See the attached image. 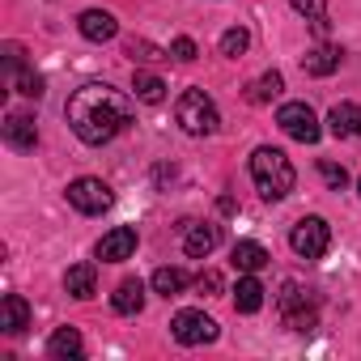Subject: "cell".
I'll return each instance as SVG.
<instances>
[{
    "label": "cell",
    "mask_w": 361,
    "mask_h": 361,
    "mask_svg": "<svg viewBox=\"0 0 361 361\" xmlns=\"http://www.w3.org/2000/svg\"><path fill=\"white\" fill-rule=\"evenodd\" d=\"M234 306H238L243 314H255V310L264 306V285L255 281V272H247V276L238 281V289H234Z\"/></svg>",
    "instance_id": "obj_20"
},
{
    "label": "cell",
    "mask_w": 361,
    "mask_h": 361,
    "mask_svg": "<svg viewBox=\"0 0 361 361\" xmlns=\"http://www.w3.org/2000/svg\"><path fill=\"white\" fill-rule=\"evenodd\" d=\"M336 68H340V47H331V43H319L302 56V73H310V77H331Z\"/></svg>",
    "instance_id": "obj_15"
},
{
    "label": "cell",
    "mask_w": 361,
    "mask_h": 361,
    "mask_svg": "<svg viewBox=\"0 0 361 361\" xmlns=\"http://www.w3.org/2000/svg\"><path fill=\"white\" fill-rule=\"evenodd\" d=\"M5 140L13 145V149H35L39 145V128H35V119L30 115H22V111H13V115H5Z\"/></svg>",
    "instance_id": "obj_12"
},
{
    "label": "cell",
    "mask_w": 361,
    "mask_h": 361,
    "mask_svg": "<svg viewBox=\"0 0 361 361\" xmlns=\"http://www.w3.org/2000/svg\"><path fill=\"white\" fill-rule=\"evenodd\" d=\"M188 285H192V276H188L183 268H157V272H153V289H157L161 298H178Z\"/></svg>",
    "instance_id": "obj_21"
},
{
    "label": "cell",
    "mask_w": 361,
    "mask_h": 361,
    "mask_svg": "<svg viewBox=\"0 0 361 361\" xmlns=\"http://www.w3.org/2000/svg\"><path fill=\"white\" fill-rule=\"evenodd\" d=\"M281 90H285L281 73H264V77H255V81L247 85V102H251V106H264V102H272Z\"/></svg>",
    "instance_id": "obj_22"
},
{
    "label": "cell",
    "mask_w": 361,
    "mask_h": 361,
    "mask_svg": "<svg viewBox=\"0 0 361 361\" xmlns=\"http://www.w3.org/2000/svg\"><path fill=\"white\" fill-rule=\"evenodd\" d=\"M276 123L285 128V136H293V140H302V145H314V140L323 136V128H319V119H314V111H310L306 102H285V106L276 111Z\"/></svg>",
    "instance_id": "obj_7"
},
{
    "label": "cell",
    "mask_w": 361,
    "mask_h": 361,
    "mask_svg": "<svg viewBox=\"0 0 361 361\" xmlns=\"http://www.w3.org/2000/svg\"><path fill=\"white\" fill-rule=\"evenodd\" d=\"M319 174H323V183H327V188H336V192L348 183V170H344V166H336V161H319Z\"/></svg>",
    "instance_id": "obj_26"
},
{
    "label": "cell",
    "mask_w": 361,
    "mask_h": 361,
    "mask_svg": "<svg viewBox=\"0 0 361 361\" xmlns=\"http://www.w3.org/2000/svg\"><path fill=\"white\" fill-rule=\"evenodd\" d=\"M111 306H115V314H140V306H145V285H140V281H119Z\"/></svg>",
    "instance_id": "obj_19"
},
{
    "label": "cell",
    "mask_w": 361,
    "mask_h": 361,
    "mask_svg": "<svg viewBox=\"0 0 361 361\" xmlns=\"http://www.w3.org/2000/svg\"><path fill=\"white\" fill-rule=\"evenodd\" d=\"M230 259H234L238 272H264L272 255H268L259 243H234V255H230Z\"/></svg>",
    "instance_id": "obj_18"
},
{
    "label": "cell",
    "mask_w": 361,
    "mask_h": 361,
    "mask_svg": "<svg viewBox=\"0 0 361 361\" xmlns=\"http://www.w3.org/2000/svg\"><path fill=\"white\" fill-rule=\"evenodd\" d=\"M68 204L77 213H85V217H98V213H106L115 204V196H111V188L102 178H77V183H68Z\"/></svg>",
    "instance_id": "obj_6"
},
{
    "label": "cell",
    "mask_w": 361,
    "mask_h": 361,
    "mask_svg": "<svg viewBox=\"0 0 361 361\" xmlns=\"http://www.w3.org/2000/svg\"><path fill=\"white\" fill-rule=\"evenodd\" d=\"M196 285H200V293H221V276L217 272H200Z\"/></svg>",
    "instance_id": "obj_30"
},
{
    "label": "cell",
    "mask_w": 361,
    "mask_h": 361,
    "mask_svg": "<svg viewBox=\"0 0 361 361\" xmlns=\"http://www.w3.org/2000/svg\"><path fill=\"white\" fill-rule=\"evenodd\" d=\"M289 5H293V9H298L302 18H310V22L327 13V0H289Z\"/></svg>",
    "instance_id": "obj_29"
},
{
    "label": "cell",
    "mask_w": 361,
    "mask_h": 361,
    "mask_svg": "<svg viewBox=\"0 0 361 361\" xmlns=\"http://www.w3.org/2000/svg\"><path fill=\"white\" fill-rule=\"evenodd\" d=\"M47 353H51L56 361H77V357L85 353V344H81V331H77V327H60V331L47 340Z\"/></svg>",
    "instance_id": "obj_17"
},
{
    "label": "cell",
    "mask_w": 361,
    "mask_h": 361,
    "mask_svg": "<svg viewBox=\"0 0 361 361\" xmlns=\"http://www.w3.org/2000/svg\"><path fill=\"white\" fill-rule=\"evenodd\" d=\"M281 319H285V327L289 331H314V323H319V310H314V298L302 289V285H285L281 289Z\"/></svg>",
    "instance_id": "obj_4"
},
{
    "label": "cell",
    "mask_w": 361,
    "mask_h": 361,
    "mask_svg": "<svg viewBox=\"0 0 361 361\" xmlns=\"http://www.w3.org/2000/svg\"><path fill=\"white\" fill-rule=\"evenodd\" d=\"M64 289H68L77 302H90V298L98 293V272H94V264H73V268L64 272Z\"/></svg>",
    "instance_id": "obj_16"
},
{
    "label": "cell",
    "mask_w": 361,
    "mask_h": 361,
    "mask_svg": "<svg viewBox=\"0 0 361 361\" xmlns=\"http://www.w3.org/2000/svg\"><path fill=\"white\" fill-rule=\"evenodd\" d=\"M26 327H30V306H26V298L9 293L5 302H0V331H9V336H22Z\"/></svg>",
    "instance_id": "obj_13"
},
{
    "label": "cell",
    "mask_w": 361,
    "mask_h": 361,
    "mask_svg": "<svg viewBox=\"0 0 361 361\" xmlns=\"http://www.w3.org/2000/svg\"><path fill=\"white\" fill-rule=\"evenodd\" d=\"M170 331H174V340L178 344H213L217 340V323L204 314V310H178L174 314V323H170Z\"/></svg>",
    "instance_id": "obj_8"
},
{
    "label": "cell",
    "mask_w": 361,
    "mask_h": 361,
    "mask_svg": "<svg viewBox=\"0 0 361 361\" xmlns=\"http://www.w3.org/2000/svg\"><path fill=\"white\" fill-rule=\"evenodd\" d=\"M128 56H132V60H140V64L170 60V51H161V47H153V43H145V39H128Z\"/></svg>",
    "instance_id": "obj_25"
},
{
    "label": "cell",
    "mask_w": 361,
    "mask_h": 361,
    "mask_svg": "<svg viewBox=\"0 0 361 361\" xmlns=\"http://www.w3.org/2000/svg\"><path fill=\"white\" fill-rule=\"evenodd\" d=\"M357 192H361V183H357Z\"/></svg>",
    "instance_id": "obj_31"
},
{
    "label": "cell",
    "mask_w": 361,
    "mask_h": 361,
    "mask_svg": "<svg viewBox=\"0 0 361 361\" xmlns=\"http://www.w3.org/2000/svg\"><path fill=\"white\" fill-rule=\"evenodd\" d=\"M170 56H174L178 64H192L200 51H196V43H192V39H174V43H170Z\"/></svg>",
    "instance_id": "obj_28"
},
{
    "label": "cell",
    "mask_w": 361,
    "mask_h": 361,
    "mask_svg": "<svg viewBox=\"0 0 361 361\" xmlns=\"http://www.w3.org/2000/svg\"><path fill=\"white\" fill-rule=\"evenodd\" d=\"M174 115H178V123H183L188 136H213L217 132V106H213V98L204 90H183Z\"/></svg>",
    "instance_id": "obj_3"
},
{
    "label": "cell",
    "mask_w": 361,
    "mask_h": 361,
    "mask_svg": "<svg viewBox=\"0 0 361 361\" xmlns=\"http://www.w3.org/2000/svg\"><path fill=\"white\" fill-rule=\"evenodd\" d=\"M18 94H26V98H43V77L39 73H18Z\"/></svg>",
    "instance_id": "obj_27"
},
{
    "label": "cell",
    "mask_w": 361,
    "mask_h": 361,
    "mask_svg": "<svg viewBox=\"0 0 361 361\" xmlns=\"http://www.w3.org/2000/svg\"><path fill=\"white\" fill-rule=\"evenodd\" d=\"M251 178H255V188H259L264 200H285L293 192V183H298V170H293V161L281 149L259 145L251 153Z\"/></svg>",
    "instance_id": "obj_2"
},
{
    "label": "cell",
    "mask_w": 361,
    "mask_h": 361,
    "mask_svg": "<svg viewBox=\"0 0 361 361\" xmlns=\"http://www.w3.org/2000/svg\"><path fill=\"white\" fill-rule=\"evenodd\" d=\"M136 255V230L132 226H115L98 238V259L102 264H123Z\"/></svg>",
    "instance_id": "obj_9"
},
{
    "label": "cell",
    "mask_w": 361,
    "mask_h": 361,
    "mask_svg": "<svg viewBox=\"0 0 361 361\" xmlns=\"http://www.w3.org/2000/svg\"><path fill=\"white\" fill-rule=\"evenodd\" d=\"M132 90H136V98H140V102H149V106L166 98V81H161V77H153V73H136V77H132Z\"/></svg>",
    "instance_id": "obj_23"
},
{
    "label": "cell",
    "mask_w": 361,
    "mask_h": 361,
    "mask_svg": "<svg viewBox=\"0 0 361 361\" xmlns=\"http://www.w3.org/2000/svg\"><path fill=\"white\" fill-rule=\"evenodd\" d=\"M247 47H251V35H247L243 26H234V30H226V35H221V56L238 60V56H243Z\"/></svg>",
    "instance_id": "obj_24"
},
{
    "label": "cell",
    "mask_w": 361,
    "mask_h": 361,
    "mask_svg": "<svg viewBox=\"0 0 361 361\" xmlns=\"http://www.w3.org/2000/svg\"><path fill=\"white\" fill-rule=\"evenodd\" d=\"M217 243H221V230L217 226H209V221H188L183 226V251L192 259H209L217 251Z\"/></svg>",
    "instance_id": "obj_10"
},
{
    "label": "cell",
    "mask_w": 361,
    "mask_h": 361,
    "mask_svg": "<svg viewBox=\"0 0 361 361\" xmlns=\"http://www.w3.org/2000/svg\"><path fill=\"white\" fill-rule=\"evenodd\" d=\"M327 132H331L336 140L361 136V106H357V102H336L331 115H327Z\"/></svg>",
    "instance_id": "obj_11"
},
{
    "label": "cell",
    "mask_w": 361,
    "mask_h": 361,
    "mask_svg": "<svg viewBox=\"0 0 361 361\" xmlns=\"http://www.w3.org/2000/svg\"><path fill=\"white\" fill-rule=\"evenodd\" d=\"M64 115H68V128L77 132V140H85V145H106V140H115V136L132 123V102H128L119 90L102 85V81H90V85H81V90L68 98Z\"/></svg>",
    "instance_id": "obj_1"
},
{
    "label": "cell",
    "mask_w": 361,
    "mask_h": 361,
    "mask_svg": "<svg viewBox=\"0 0 361 361\" xmlns=\"http://www.w3.org/2000/svg\"><path fill=\"white\" fill-rule=\"evenodd\" d=\"M289 247H293L302 259H323L327 247H331L327 221H323V217H302V221L293 226V234H289Z\"/></svg>",
    "instance_id": "obj_5"
},
{
    "label": "cell",
    "mask_w": 361,
    "mask_h": 361,
    "mask_svg": "<svg viewBox=\"0 0 361 361\" xmlns=\"http://www.w3.org/2000/svg\"><path fill=\"white\" fill-rule=\"evenodd\" d=\"M77 26H81V35H85L90 43H106V39H115V30H119V22H115L106 9H85Z\"/></svg>",
    "instance_id": "obj_14"
}]
</instances>
